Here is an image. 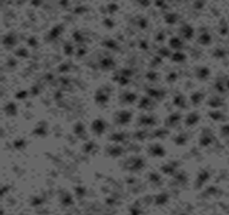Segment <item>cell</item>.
Segmentation results:
<instances>
[{"label": "cell", "mask_w": 229, "mask_h": 215, "mask_svg": "<svg viewBox=\"0 0 229 215\" xmlns=\"http://www.w3.org/2000/svg\"><path fill=\"white\" fill-rule=\"evenodd\" d=\"M181 116L177 114H175L171 115L169 117V118L167 120V125L169 126H172L174 125H176L178 121L179 120Z\"/></svg>", "instance_id": "cell-7"}, {"label": "cell", "mask_w": 229, "mask_h": 215, "mask_svg": "<svg viewBox=\"0 0 229 215\" xmlns=\"http://www.w3.org/2000/svg\"><path fill=\"white\" fill-rule=\"evenodd\" d=\"M192 99L193 101V103H199L200 101L202 99V94H201V93H195L194 95H192Z\"/></svg>", "instance_id": "cell-22"}, {"label": "cell", "mask_w": 229, "mask_h": 215, "mask_svg": "<svg viewBox=\"0 0 229 215\" xmlns=\"http://www.w3.org/2000/svg\"><path fill=\"white\" fill-rule=\"evenodd\" d=\"M131 118V112H126V111H123V112H119L118 116L116 117V120L117 123H119L120 125H125L128 123Z\"/></svg>", "instance_id": "cell-2"}, {"label": "cell", "mask_w": 229, "mask_h": 215, "mask_svg": "<svg viewBox=\"0 0 229 215\" xmlns=\"http://www.w3.org/2000/svg\"><path fill=\"white\" fill-rule=\"evenodd\" d=\"M106 46L107 47L110 48V49H115L116 47V44L114 42L112 41V40H109V41H106L104 42Z\"/></svg>", "instance_id": "cell-27"}, {"label": "cell", "mask_w": 229, "mask_h": 215, "mask_svg": "<svg viewBox=\"0 0 229 215\" xmlns=\"http://www.w3.org/2000/svg\"><path fill=\"white\" fill-rule=\"evenodd\" d=\"M96 100L100 103H104L108 100V96L104 94V93L99 92L97 96H96Z\"/></svg>", "instance_id": "cell-15"}, {"label": "cell", "mask_w": 229, "mask_h": 215, "mask_svg": "<svg viewBox=\"0 0 229 215\" xmlns=\"http://www.w3.org/2000/svg\"><path fill=\"white\" fill-rule=\"evenodd\" d=\"M214 55V56H216V57H218V58L224 57L226 55V51L224 49H216L215 50Z\"/></svg>", "instance_id": "cell-23"}, {"label": "cell", "mask_w": 229, "mask_h": 215, "mask_svg": "<svg viewBox=\"0 0 229 215\" xmlns=\"http://www.w3.org/2000/svg\"><path fill=\"white\" fill-rule=\"evenodd\" d=\"M165 34L163 33V32H160L159 34H158L157 36L156 37V40L157 41H163L165 39Z\"/></svg>", "instance_id": "cell-30"}, {"label": "cell", "mask_w": 229, "mask_h": 215, "mask_svg": "<svg viewBox=\"0 0 229 215\" xmlns=\"http://www.w3.org/2000/svg\"><path fill=\"white\" fill-rule=\"evenodd\" d=\"M122 152H123V149H122L120 147L112 148L110 150V154L111 155L118 156L120 155H121Z\"/></svg>", "instance_id": "cell-19"}, {"label": "cell", "mask_w": 229, "mask_h": 215, "mask_svg": "<svg viewBox=\"0 0 229 215\" xmlns=\"http://www.w3.org/2000/svg\"><path fill=\"white\" fill-rule=\"evenodd\" d=\"M92 128L96 133L100 135V134H101L104 132V128H105V125H104V122L101 120H96L93 123Z\"/></svg>", "instance_id": "cell-5"}, {"label": "cell", "mask_w": 229, "mask_h": 215, "mask_svg": "<svg viewBox=\"0 0 229 215\" xmlns=\"http://www.w3.org/2000/svg\"><path fill=\"white\" fill-rule=\"evenodd\" d=\"M150 104H151V102H150V100L148 98H143V99L141 100V103H140V107L145 108L149 106Z\"/></svg>", "instance_id": "cell-24"}, {"label": "cell", "mask_w": 229, "mask_h": 215, "mask_svg": "<svg viewBox=\"0 0 229 215\" xmlns=\"http://www.w3.org/2000/svg\"><path fill=\"white\" fill-rule=\"evenodd\" d=\"M65 52L67 53V55H70L71 52H72V47L69 44H67L65 47Z\"/></svg>", "instance_id": "cell-31"}, {"label": "cell", "mask_w": 229, "mask_h": 215, "mask_svg": "<svg viewBox=\"0 0 229 215\" xmlns=\"http://www.w3.org/2000/svg\"><path fill=\"white\" fill-rule=\"evenodd\" d=\"M140 123L143 125H152L155 123V120L151 116H142L140 119Z\"/></svg>", "instance_id": "cell-8"}, {"label": "cell", "mask_w": 229, "mask_h": 215, "mask_svg": "<svg viewBox=\"0 0 229 215\" xmlns=\"http://www.w3.org/2000/svg\"><path fill=\"white\" fill-rule=\"evenodd\" d=\"M14 42H15L14 38L12 36H10V35L5 38V39L4 40V43L6 45H13L14 44Z\"/></svg>", "instance_id": "cell-21"}, {"label": "cell", "mask_w": 229, "mask_h": 215, "mask_svg": "<svg viewBox=\"0 0 229 215\" xmlns=\"http://www.w3.org/2000/svg\"><path fill=\"white\" fill-rule=\"evenodd\" d=\"M209 75V70L208 68L201 67L198 71V76L200 79H205Z\"/></svg>", "instance_id": "cell-11"}, {"label": "cell", "mask_w": 229, "mask_h": 215, "mask_svg": "<svg viewBox=\"0 0 229 215\" xmlns=\"http://www.w3.org/2000/svg\"><path fill=\"white\" fill-rule=\"evenodd\" d=\"M221 101L219 99H216V100H212L211 102H210L211 106H213V107H216V106H220L221 105Z\"/></svg>", "instance_id": "cell-28"}, {"label": "cell", "mask_w": 229, "mask_h": 215, "mask_svg": "<svg viewBox=\"0 0 229 215\" xmlns=\"http://www.w3.org/2000/svg\"><path fill=\"white\" fill-rule=\"evenodd\" d=\"M194 7H195V9H200L201 8H202V7H203V4L202 3V2H201V1L195 2V4H194Z\"/></svg>", "instance_id": "cell-32"}, {"label": "cell", "mask_w": 229, "mask_h": 215, "mask_svg": "<svg viewBox=\"0 0 229 215\" xmlns=\"http://www.w3.org/2000/svg\"><path fill=\"white\" fill-rule=\"evenodd\" d=\"M164 18L167 24L172 25L176 23L178 18H179V16L175 13H168L165 15Z\"/></svg>", "instance_id": "cell-6"}, {"label": "cell", "mask_w": 229, "mask_h": 215, "mask_svg": "<svg viewBox=\"0 0 229 215\" xmlns=\"http://www.w3.org/2000/svg\"><path fill=\"white\" fill-rule=\"evenodd\" d=\"M211 41H212V37L207 32H204L203 33L201 34L198 39V43L202 45H204V46L210 44Z\"/></svg>", "instance_id": "cell-4"}, {"label": "cell", "mask_w": 229, "mask_h": 215, "mask_svg": "<svg viewBox=\"0 0 229 215\" xmlns=\"http://www.w3.org/2000/svg\"><path fill=\"white\" fill-rule=\"evenodd\" d=\"M172 60H174L175 62H182L186 59V56L184 54V53L181 52H177L172 55Z\"/></svg>", "instance_id": "cell-9"}, {"label": "cell", "mask_w": 229, "mask_h": 215, "mask_svg": "<svg viewBox=\"0 0 229 215\" xmlns=\"http://www.w3.org/2000/svg\"><path fill=\"white\" fill-rule=\"evenodd\" d=\"M159 55H161L163 57H169L171 55V51L169 49L166 47H163L161 49L159 50Z\"/></svg>", "instance_id": "cell-18"}, {"label": "cell", "mask_w": 229, "mask_h": 215, "mask_svg": "<svg viewBox=\"0 0 229 215\" xmlns=\"http://www.w3.org/2000/svg\"><path fill=\"white\" fill-rule=\"evenodd\" d=\"M139 25L140 28L142 29L146 28L147 26V21L144 18L140 19V20L139 21Z\"/></svg>", "instance_id": "cell-25"}, {"label": "cell", "mask_w": 229, "mask_h": 215, "mask_svg": "<svg viewBox=\"0 0 229 215\" xmlns=\"http://www.w3.org/2000/svg\"><path fill=\"white\" fill-rule=\"evenodd\" d=\"M227 30H228V28L227 26L225 24H223L222 26L220 27V33L222 35H225L226 33H227Z\"/></svg>", "instance_id": "cell-29"}, {"label": "cell", "mask_w": 229, "mask_h": 215, "mask_svg": "<svg viewBox=\"0 0 229 215\" xmlns=\"http://www.w3.org/2000/svg\"><path fill=\"white\" fill-rule=\"evenodd\" d=\"M148 93L150 95L152 96L154 98H160L162 96V93L158 90H155L152 89H150L148 90Z\"/></svg>", "instance_id": "cell-20"}, {"label": "cell", "mask_w": 229, "mask_h": 215, "mask_svg": "<svg viewBox=\"0 0 229 215\" xmlns=\"http://www.w3.org/2000/svg\"><path fill=\"white\" fill-rule=\"evenodd\" d=\"M198 119H199V118H198V115L193 114H190L189 116H188L187 119L186 120V123L187 125L189 126L193 125H194L195 122H198Z\"/></svg>", "instance_id": "cell-12"}, {"label": "cell", "mask_w": 229, "mask_h": 215, "mask_svg": "<svg viewBox=\"0 0 229 215\" xmlns=\"http://www.w3.org/2000/svg\"><path fill=\"white\" fill-rule=\"evenodd\" d=\"M124 100L127 102L128 103H132V102H134V100H136V95H134V93H128L124 94Z\"/></svg>", "instance_id": "cell-14"}, {"label": "cell", "mask_w": 229, "mask_h": 215, "mask_svg": "<svg viewBox=\"0 0 229 215\" xmlns=\"http://www.w3.org/2000/svg\"><path fill=\"white\" fill-rule=\"evenodd\" d=\"M179 33L181 36H182L183 39L187 40H190L194 36V30L193 29V28L190 26L189 24H184L181 27L179 30Z\"/></svg>", "instance_id": "cell-1"}, {"label": "cell", "mask_w": 229, "mask_h": 215, "mask_svg": "<svg viewBox=\"0 0 229 215\" xmlns=\"http://www.w3.org/2000/svg\"><path fill=\"white\" fill-rule=\"evenodd\" d=\"M151 151L152 153H154L155 155H163L164 153L163 149L159 146H152V147L151 149Z\"/></svg>", "instance_id": "cell-16"}, {"label": "cell", "mask_w": 229, "mask_h": 215, "mask_svg": "<svg viewBox=\"0 0 229 215\" xmlns=\"http://www.w3.org/2000/svg\"><path fill=\"white\" fill-rule=\"evenodd\" d=\"M100 64L101 65V67H103L104 68H108V69L113 67L114 65V60L112 59L111 58H109V57H106L103 59L101 60Z\"/></svg>", "instance_id": "cell-10"}, {"label": "cell", "mask_w": 229, "mask_h": 215, "mask_svg": "<svg viewBox=\"0 0 229 215\" xmlns=\"http://www.w3.org/2000/svg\"><path fill=\"white\" fill-rule=\"evenodd\" d=\"M174 104L180 106V107H184L185 106V101L184 100V98L180 95L177 96L174 100Z\"/></svg>", "instance_id": "cell-17"}, {"label": "cell", "mask_w": 229, "mask_h": 215, "mask_svg": "<svg viewBox=\"0 0 229 215\" xmlns=\"http://www.w3.org/2000/svg\"><path fill=\"white\" fill-rule=\"evenodd\" d=\"M123 135V134H114L112 136V139H113L114 141H122L124 137Z\"/></svg>", "instance_id": "cell-26"}, {"label": "cell", "mask_w": 229, "mask_h": 215, "mask_svg": "<svg viewBox=\"0 0 229 215\" xmlns=\"http://www.w3.org/2000/svg\"><path fill=\"white\" fill-rule=\"evenodd\" d=\"M61 32V27L56 26L51 30V32H50V37L53 38V39H55V38H57L58 35L60 34Z\"/></svg>", "instance_id": "cell-13"}, {"label": "cell", "mask_w": 229, "mask_h": 215, "mask_svg": "<svg viewBox=\"0 0 229 215\" xmlns=\"http://www.w3.org/2000/svg\"><path fill=\"white\" fill-rule=\"evenodd\" d=\"M169 47L173 49L179 50L184 47V43L179 37H173L169 40Z\"/></svg>", "instance_id": "cell-3"}]
</instances>
